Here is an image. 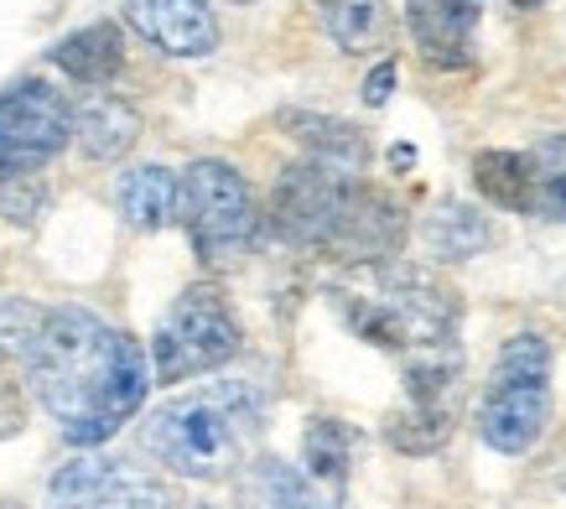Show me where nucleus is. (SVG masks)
I'll return each instance as SVG.
<instances>
[{
  "mask_svg": "<svg viewBox=\"0 0 566 509\" xmlns=\"http://www.w3.org/2000/svg\"><path fill=\"white\" fill-rule=\"evenodd\" d=\"M333 307L344 312L354 339L406 364V411L390 422V442L400 453H437L458 426L463 395L458 291L400 260H369L354 266L344 287H333Z\"/></svg>",
  "mask_w": 566,
  "mask_h": 509,
  "instance_id": "1",
  "label": "nucleus"
},
{
  "mask_svg": "<svg viewBox=\"0 0 566 509\" xmlns=\"http://www.w3.org/2000/svg\"><path fill=\"white\" fill-rule=\"evenodd\" d=\"M0 349L27 364L36 401L48 406L63 442L99 447L140 411L151 370L140 343L94 318L88 307H0Z\"/></svg>",
  "mask_w": 566,
  "mask_h": 509,
  "instance_id": "2",
  "label": "nucleus"
},
{
  "mask_svg": "<svg viewBox=\"0 0 566 509\" xmlns=\"http://www.w3.org/2000/svg\"><path fill=\"white\" fill-rule=\"evenodd\" d=\"M271 224L275 235L302 250L344 254L354 266L395 260L406 245V214L379 187H364L359 177L323 167V162L281 172L271 193Z\"/></svg>",
  "mask_w": 566,
  "mask_h": 509,
  "instance_id": "3",
  "label": "nucleus"
},
{
  "mask_svg": "<svg viewBox=\"0 0 566 509\" xmlns=\"http://www.w3.org/2000/svg\"><path fill=\"white\" fill-rule=\"evenodd\" d=\"M265 422V395L250 380H213L203 391H188L151 411V422L140 432L146 453L161 468L182 478H223L234 474L260 437Z\"/></svg>",
  "mask_w": 566,
  "mask_h": 509,
  "instance_id": "4",
  "label": "nucleus"
},
{
  "mask_svg": "<svg viewBox=\"0 0 566 509\" xmlns=\"http://www.w3.org/2000/svg\"><path fill=\"white\" fill-rule=\"evenodd\" d=\"M546 422H551V343L541 333H515L499 349L494 374L483 385L479 437L504 458H520V453H531L541 442Z\"/></svg>",
  "mask_w": 566,
  "mask_h": 509,
  "instance_id": "5",
  "label": "nucleus"
},
{
  "mask_svg": "<svg viewBox=\"0 0 566 509\" xmlns=\"http://www.w3.org/2000/svg\"><path fill=\"white\" fill-rule=\"evenodd\" d=\"M177 219L188 224V239L198 260H240L260 235L255 193L229 162H192L182 172L177 193Z\"/></svg>",
  "mask_w": 566,
  "mask_h": 509,
  "instance_id": "6",
  "label": "nucleus"
},
{
  "mask_svg": "<svg viewBox=\"0 0 566 509\" xmlns=\"http://www.w3.org/2000/svg\"><path fill=\"white\" fill-rule=\"evenodd\" d=\"M234 354H240V323L229 312V297L219 287H208V281L188 287L167 307V318H161L151 339V370L161 385L219 370Z\"/></svg>",
  "mask_w": 566,
  "mask_h": 509,
  "instance_id": "7",
  "label": "nucleus"
},
{
  "mask_svg": "<svg viewBox=\"0 0 566 509\" xmlns=\"http://www.w3.org/2000/svg\"><path fill=\"white\" fill-rule=\"evenodd\" d=\"M73 141V104L42 79H21L0 94V183L32 177Z\"/></svg>",
  "mask_w": 566,
  "mask_h": 509,
  "instance_id": "8",
  "label": "nucleus"
},
{
  "mask_svg": "<svg viewBox=\"0 0 566 509\" xmlns=\"http://www.w3.org/2000/svg\"><path fill=\"white\" fill-rule=\"evenodd\" d=\"M167 505H172V494L136 463L78 458L52 474L42 509H167Z\"/></svg>",
  "mask_w": 566,
  "mask_h": 509,
  "instance_id": "9",
  "label": "nucleus"
},
{
  "mask_svg": "<svg viewBox=\"0 0 566 509\" xmlns=\"http://www.w3.org/2000/svg\"><path fill=\"white\" fill-rule=\"evenodd\" d=\"M125 21L172 58H208L219 48V21L203 0H125Z\"/></svg>",
  "mask_w": 566,
  "mask_h": 509,
  "instance_id": "10",
  "label": "nucleus"
},
{
  "mask_svg": "<svg viewBox=\"0 0 566 509\" xmlns=\"http://www.w3.org/2000/svg\"><path fill=\"white\" fill-rule=\"evenodd\" d=\"M406 21H411L416 48L431 69H468L473 63V32H479L473 0H406Z\"/></svg>",
  "mask_w": 566,
  "mask_h": 509,
  "instance_id": "11",
  "label": "nucleus"
},
{
  "mask_svg": "<svg viewBox=\"0 0 566 509\" xmlns=\"http://www.w3.org/2000/svg\"><path fill=\"white\" fill-rule=\"evenodd\" d=\"M338 505H344V489L317 484L307 468L296 474L292 463L281 458L250 463L240 478V509H338Z\"/></svg>",
  "mask_w": 566,
  "mask_h": 509,
  "instance_id": "12",
  "label": "nucleus"
},
{
  "mask_svg": "<svg viewBox=\"0 0 566 509\" xmlns=\"http://www.w3.org/2000/svg\"><path fill=\"white\" fill-rule=\"evenodd\" d=\"M140 136V115L115 94H88L73 110V141L84 146L88 162H120Z\"/></svg>",
  "mask_w": 566,
  "mask_h": 509,
  "instance_id": "13",
  "label": "nucleus"
},
{
  "mask_svg": "<svg viewBox=\"0 0 566 509\" xmlns=\"http://www.w3.org/2000/svg\"><path fill=\"white\" fill-rule=\"evenodd\" d=\"M52 63L69 73L73 84H88V89L109 84V79L125 69L120 27H115V21H94V27H84V32L63 37V42L52 48Z\"/></svg>",
  "mask_w": 566,
  "mask_h": 509,
  "instance_id": "14",
  "label": "nucleus"
},
{
  "mask_svg": "<svg viewBox=\"0 0 566 509\" xmlns=\"http://www.w3.org/2000/svg\"><path fill=\"white\" fill-rule=\"evenodd\" d=\"M177 193L182 177L167 167H136L120 177V214L136 229H167L177 219Z\"/></svg>",
  "mask_w": 566,
  "mask_h": 509,
  "instance_id": "15",
  "label": "nucleus"
},
{
  "mask_svg": "<svg viewBox=\"0 0 566 509\" xmlns=\"http://www.w3.org/2000/svg\"><path fill=\"white\" fill-rule=\"evenodd\" d=\"M286 125H292V136L312 152V162H323V167H338V172H348V177H359V167L369 162V146H364V136L354 131V125H344V120L286 115Z\"/></svg>",
  "mask_w": 566,
  "mask_h": 509,
  "instance_id": "16",
  "label": "nucleus"
},
{
  "mask_svg": "<svg viewBox=\"0 0 566 509\" xmlns=\"http://www.w3.org/2000/svg\"><path fill=\"white\" fill-rule=\"evenodd\" d=\"M473 187H479L489 204L510 208V214H531V204H535L531 156H520V152H479L473 156Z\"/></svg>",
  "mask_w": 566,
  "mask_h": 509,
  "instance_id": "17",
  "label": "nucleus"
},
{
  "mask_svg": "<svg viewBox=\"0 0 566 509\" xmlns=\"http://www.w3.org/2000/svg\"><path fill=\"white\" fill-rule=\"evenodd\" d=\"M489 239H494L489 219H483L479 208H463V204H442L421 224V245H427L437 260H468V254H479Z\"/></svg>",
  "mask_w": 566,
  "mask_h": 509,
  "instance_id": "18",
  "label": "nucleus"
},
{
  "mask_svg": "<svg viewBox=\"0 0 566 509\" xmlns=\"http://www.w3.org/2000/svg\"><path fill=\"white\" fill-rule=\"evenodd\" d=\"M327 37L338 42L344 52H375L385 42V6L379 0H327L323 11Z\"/></svg>",
  "mask_w": 566,
  "mask_h": 509,
  "instance_id": "19",
  "label": "nucleus"
},
{
  "mask_svg": "<svg viewBox=\"0 0 566 509\" xmlns=\"http://www.w3.org/2000/svg\"><path fill=\"white\" fill-rule=\"evenodd\" d=\"M302 453H307V474L317 484H333V489H344L348 484V458H354V437H348L344 422H333V416H317L307 426V437H302Z\"/></svg>",
  "mask_w": 566,
  "mask_h": 509,
  "instance_id": "20",
  "label": "nucleus"
},
{
  "mask_svg": "<svg viewBox=\"0 0 566 509\" xmlns=\"http://www.w3.org/2000/svg\"><path fill=\"white\" fill-rule=\"evenodd\" d=\"M531 172H535L531 214H541V219H566V131L551 136L541 152H531Z\"/></svg>",
  "mask_w": 566,
  "mask_h": 509,
  "instance_id": "21",
  "label": "nucleus"
},
{
  "mask_svg": "<svg viewBox=\"0 0 566 509\" xmlns=\"http://www.w3.org/2000/svg\"><path fill=\"white\" fill-rule=\"evenodd\" d=\"M395 89V63H379L369 79H364V104H385Z\"/></svg>",
  "mask_w": 566,
  "mask_h": 509,
  "instance_id": "22",
  "label": "nucleus"
},
{
  "mask_svg": "<svg viewBox=\"0 0 566 509\" xmlns=\"http://www.w3.org/2000/svg\"><path fill=\"white\" fill-rule=\"evenodd\" d=\"M515 6H546V0H515Z\"/></svg>",
  "mask_w": 566,
  "mask_h": 509,
  "instance_id": "23",
  "label": "nucleus"
},
{
  "mask_svg": "<svg viewBox=\"0 0 566 509\" xmlns=\"http://www.w3.org/2000/svg\"><path fill=\"white\" fill-rule=\"evenodd\" d=\"M229 6H255V0H229Z\"/></svg>",
  "mask_w": 566,
  "mask_h": 509,
  "instance_id": "24",
  "label": "nucleus"
}]
</instances>
